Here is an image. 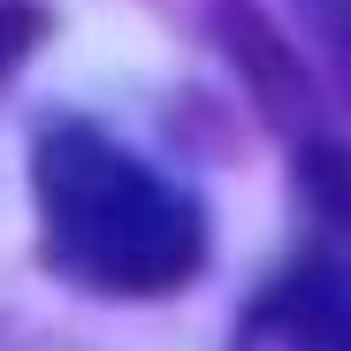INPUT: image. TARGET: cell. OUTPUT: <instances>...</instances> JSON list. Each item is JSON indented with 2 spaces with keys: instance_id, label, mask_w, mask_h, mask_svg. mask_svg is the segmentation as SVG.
<instances>
[{
  "instance_id": "cell-2",
  "label": "cell",
  "mask_w": 351,
  "mask_h": 351,
  "mask_svg": "<svg viewBox=\"0 0 351 351\" xmlns=\"http://www.w3.org/2000/svg\"><path fill=\"white\" fill-rule=\"evenodd\" d=\"M229 351H351V260L306 252L245 306Z\"/></svg>"
},
{
  "instance_id": "cell-1",
  "label": "cell",
  "mask_w": 351,
  "mask_h": 351,
  "mask_svg": "<svg viewBox=\"0 0 351 351\" xmlns=\"http://www.w3.org/2000/svg\"><path fill=\"white\" fill-rule=\"evenodd\" d=\"M46 267L99 298H168L206 260V214L184 184L92 123H53L31 160Z\"/></svg>"
},
{
  "instance_id": "cell-3",
  "label": "cell",
  "mask_w": 351,
  "mask_h": 351,
  "mask_svg": "<svg viewBox=\"0 0 351 351\" xmlns=\"http://www.w3.org/2000/svg\"><path fill=\"white\" fill-rule=\"evenodd\" d=\"M31 38H38V8H16V0H0V69H8Z\"/></svg>"
}]
</instances>
